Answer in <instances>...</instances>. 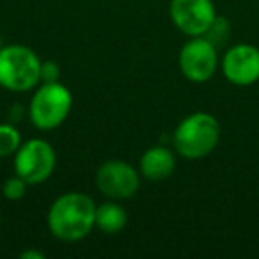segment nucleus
<instances>
[{
	"mask_svg": "<svg viewBox=\"0 0 259 259\" xmlns=\"http://www.w3.org/2000/svg\"><path fill=\"white\" fill-rule=\"evenodd\" d=\"M96 219V202L83 192H66L48 208L47 226L54 238L66 243L80 241L91 234Z\"/></svg>",
	"mask_w": 259,
	"mask_h": 259,
	"instance_id": "obj_1",
	"label": "nucleus"
},
{
	"mask_svg": "<svg viewBox=\"0 0 259 259\" xmlns=\"http://www.w3.org/2000/svg\"><path fill=\"white\" fill-rule=\"evenodd\" d=\"M220 122L209 112H194L178 122L172 146L185 160H201L211 155L220 142Z\"/></svg>",
	"mask_w": 259,
	"mask_h": 259,
	"instance_id": "obj_2",
	"label": "nucleus"
},
{
	"mask_svg": "<svg viewBox=\"0 0 259 259\" xmlns=\"http://www.w3.org/2000/svg\"><path fill=\"white\" fill-rule=\"evenodd\" d=\"M41 61L25 45H4L0 48V87L9 93H29L41 83Z\"/></svg>",
	"mask_w": 259,
	"mask_h": 259,
	"instance_id": "obj_3",
	"label": "nucleus"
},
{
	"mask_svg": "<svg viewBox=\"0 0 259 259\" xmlns=\"http://www.w3.org/2000/svg\"><path fill=\"white\" fill-rule=\"evenodd\" d=\"M73 94L61 82H41L34 89L29 103V119L34 128L52 132L69 117Z\"/></svg>",
	"mask_w": 259,
	"mask_h": 259,
	"instance_id": "obj_4",
	"label": "nucleus"
},
{
	"mask_svg": "<svg viewBox=\"0 0 259 259\" xmlns=\"http://www.w3.org/2000/svg\"><path fill=\"white\" fill-rule=\"evenodd\" d=\"M13 158L15 174L23 178L30 187L50 180L57 167V153L54 146L41 137L23 141Z\"/></svg>",
	"mask_w": 259,
	"mask_h": 259,
	"instance_id": "obj_5",
	"label": "nucleus"
},
{
	"mask_svg": "<svg viewBox=\"0 0 259 259\" xmlns=\"http://www.w3.org/2000/svg\"><path fill=\"white\" fill-rule=\"evenodd\" d=\"M180 71L188 82L204 83L213 78L220 66L219 48L206 36L190 37L178 55Z\"/></svg>",
	"mask_w": 259,
	"mask_h": 259,
	"instance_id": "obj_6",
	"label": "nucleus"
},
{
	"mask_svg": "<svg viewBox=\"0 0 259 259\" xmlns=\"http://www.w3.org/2000/svg\"><path fill=\"white\" fill-rule=\"evenodd\" d=\"M141 172L124 160H107L96 169L94 183L98 190L112 201H126L141 188Z\"/></svg>",
	"mask_w": 259,
	"mask_h": 259,
	"instance_id": "obj_7",
	"label": "nucleus"
},
{
	"mask_svg": "<svg viewBox=\"0 0 259 259\" xmlns=\"http://www.w3.org/2000/svg\"><path fill=\"white\" fill-rule=\"evenodd\" d=\"M169 16L180 32L197 37L208 32L219 15L213 0H170Z\"/></svg>",
	"mask_w": 259,
	"mask_h": 259,
	"instance_id": "obj_8",
	"label": "nucleus"
},
{
	"mask_svg": "<svg viewBox=\"0 0 259 259\" xmlns=\"http://www.w3.org/2000/svg\"><path fill=\"white\" fill-rule=\"evenodd\" d=\"M224 78L238 87L259 82V48L250 43H238L226 50L220 59Z\"/></svg>",
	"mask_w": 259,
	"mask_h": 259,
	"instance_id": "obj_9",
	"label": "nucleus"
},
{
	"mask_svg": "<svg viewBox=\"0 0 259 259\" xmlns=\"http://www.w3.org/2000/svg\"><path fill=\"white\" fill-rule=\"evenodd\" d=\"M176 169V155L165 146H151L139 160V172L148 181H165Z\"/></svg>",
	"mask_w": 259,
	"mask_h": 259,
	"instance_id": "obj_10",
	"label": "nucleus"
},
{
	"mask_svg": "<svg viewBox=\"0 0 259 259\" xmlns=\"http://www.w3.org/2000/svg\"><path fill=\"white\" fill-rule=\"evenodd\" d=\"M128 224V213L124 206L119 204V201H108L96 204V219L94 226L101 231L103 234H117Z\"/></svg>",
	"mask_w": 259,
	"mask_h": 259,
	"instance_id": "obj_11",
	"label": "nucleus"
},
{
	"mask_svg": "<svg viewBox=\"0 0 259 259\" xmlns=\"http://www.w3.org/2000/svg\"><path fill=\"white\" fill-rule=\"evenodd\" d=\"M22 142V134L16 126L9 124V122H0V158L15 156Z\"/></svg>",
	"mask_w": 259,
	"mask_h": 259,
	"instance_id": "obj_12",
	"label": "nucleus"
},
{
	"mask_svg": "<svg viewBox=\"0 0 259 259\" xmlns=\"http://www.w3.org/2000/svg\"><path fill=\"white\" fill-rule=\"evenodd\" d=\"M29 187L30 185L27 183L23 178H20L18 174H15V176H9L8 180L2 183V195L11 202L22 201V199L27 195V188Z\"/></svg>",
	"mask_w": 259,
	"mask_h": 259,
	"instance_id": "obj_13",
	"label": "nucleus"
},
{
	"mask_svg": "<svg viewBox=\"0 0 259 259\" xmlns=\"http://www.w3.org/2000/svg\"><path fill=\"white\" fill-rule=\"evenodd\" d=\"M229 34H231L229 20L224 18V16H217L215 22H213V25L209 27V30L204 34V36L208 37V39L211 41L217 48H219V47H222L227 39H229Z\"/></svg>",
	"mask_w": 259,
	"mask_h": 259,
	"instance_id": "obj_14",
	"label": "nucleus"
},
{
	"mask_svg": "<svg viewBox=\"0 0 259 259\" xmlns=\"http://www.w3.org/2000/svg\"><path fill=\"white\" fill-rule=\"evenodd\" d=\"M61 68L54 61H43L41 64V82H59Z\"/></svg>",
	"mask_w": 259,
	"mask_h": 259,
	"instance_id": "obj_15",
	"label": "nucleus"
},
{
	"mask_svg": "<svg viewBox=\"0 0 259 259\" xmlns=\"http://www.w3.org/2000/svg\"><path fill=\"white\" fill-rule=\"evenodd\" d=\"M22 259H45V252L41 250H25L20 254Z\"/></svg>",
	"mask_w": 259,
	"mask_h": 259,
	"instance_id": "obj_16",
	"label": "nucleus"
},
{
	"mask_svg": "<svg viewBox=\"0 0 259 259\" xmlns=\"http://www.w3.org/2000/svg\"><path fill=\"white\" fill-rule=\"evenodd\" d=\"M4 47V45H2V34H0V48Z\"/></svg>",
	"mask_w": 259,
	"mask_h": 259,
	"instance_id": "obj_17",
	"label": "nucleus"
},
{
	"mask_svg": "<svg viewBox=\"0 0 259 259\" xmlns=\"http://www.w3.org/2000/svg\"><path fill=\"white\" fill-rule=\"evenodd\" d=\"M0 226H2V215H0Z\"/></svg>",
	"mask_w": 259,
	"mask_h": 259,
	"instance_id": "obj_18",
	"label": "nucleus"
}]
</instances>
